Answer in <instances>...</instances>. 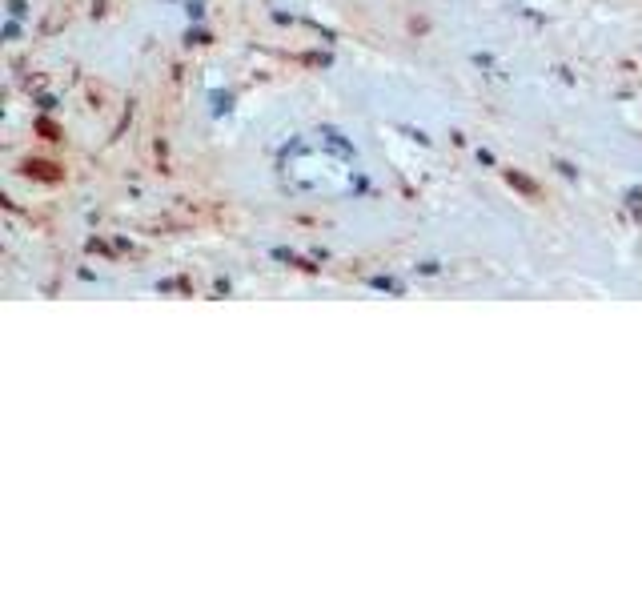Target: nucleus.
<instances>
[{
  "label": "nucleus",
  "instance_id": "nucleus-1",
  "mask_svg": "<svg viewBox=\"0 0 642 602\" xmlns=\"http://www.w3.org/2000/svg\"><path fill=\"white\" fill-rule=\"evenodd\" d=\"M9 17H13V21L25 17V5H21V0H9Z\"/></svg>",
  "mask_w": 642,
  "mask_h": 602
}]
</instances>
